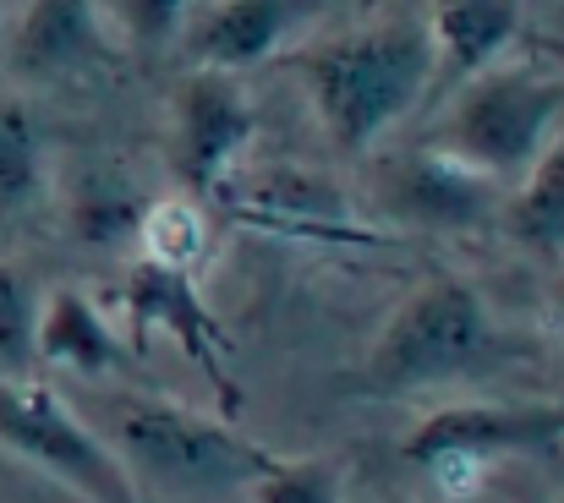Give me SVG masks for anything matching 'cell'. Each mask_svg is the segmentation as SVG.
<instances>
[{
    "mask_svg": "<svg viewBox=\"0 0 564 503\" xmlns=\"http://www.w3.org/2000/svg\"><path fill=\"white\" fill-rule=\"evenodd\" d=\"M564 449V405H505V400H466L422 416L400 438V460L427 471L444 493H471L477 477L499 460H532Z\"/></svg>",
    "mask_w": 564,
    "mask_h": 503,
    "instance_id": "5",
    "label": "cell"
},
{
    "mask_svg": "<svg viewBox=\"0 0 564 503\" xmlns=\"http://www.w3.org/2000/svg\"><path fill=\"white\" fill-rule=\"evenodd\" d=\"M44 192V138L33 110L0 88V214L39 203Z\"/></svg>",
    "mask_w": 564,
    "mask_h": 503,
    "instance_id": "17",
    "label": "cell"
},
{
    "mask_svg": "<svg viewBox=\"0 0 564 503\" xmlns=\"http://www.w3.org/2000/svg\"><path fill=\"white\" fill-rule=\"evenodd\" d=\"M505 197L510 186L444 154L438 143H416L383 165V208L411 230H444V236L494 230L505 219Z\"/></svg>",
    "mask_w": 564,
    "mask_h": 503,
    "instance_id": "9",
    "label": "cell"
},
{
    "mask_svg": "<svg viewBox=\"0 0 564 503\" xmlns=\"http://www.w3.org/2000/svg\"><path fill=\"white\" fill-rule=\"evenodd\" d=\"M258 138V110L236 88V72L197 66L176 94V175L192 197H214Z\"/></svg>",
    "mask_w": 564,
    "mask_h": 503,
    "instance_id": "10",
    "label": "cell"
},
{
    "mask_svg": "<svg viewBox=\"0 0 564 503\" xmlns=\"http://www.w3.org/2000/svg\"><path fill=\"white\" fill-rule=\"evenodd\" d=\"M252 503H340V471L329 460H285L274 455L252 477Z\"/></svg>",
    "mask_w": 564,
    "mask_h": 503,
    "instance_id": "18",
    "label": "cell"
},
{
    "mask_svg": "<svg viewBox=\"0 0 564 503\" xmlns=\"http://www.w3.org/2000/svg\"><path fill=\"white\" fill-rule=\"evenodd\" d=\"M116 66L94 0H33L11 33V72L28 83H88Z\"/></svg>",
    "mask_w": 564,
    "mask_h": 503,
    "instance_id": "11",
    "label": "cell"
},
{
    "mask_svg": "<svg viewBox=\"0 0 564 503\" xmlns=\"http://www.w3.org/2000/svg\"><path fill=\"white\" fill-rule=\"evenodd\" d=\"M33 318H39L33 285L11 263H0V372H11V378H28V367L39 361L33 356Z\"/></svg>",
    "mask_w": 564,
    "mask_h": 503,
    "instance_id": "19",
    "label": "cell"
},
{
    "mask_svg": "<svg viewBox=\"0 0 564 503\" xmlns=\"http://www.w3.org/2000/svg\"><path fill=\"white\" fill-rule=\"evenodd\" d=\"M302 72L329 143L362 160L368 149H378L383 132H394L416 110L438 61L422 22H373L307 55Z\"/></svg>",
    "mask_w": 564,
    "mask_h": 503,
    "instance_id": "2",
    "label": "cell"
},
{
    "mask_svg": "<svg viewBox=\"0 0 564 503\" xmlns=\"http://www.w3.org/2000/svg\"><path fill=\"white\" fill-rule=\"evenodd\" d=\"M138 214H143V203L127 197V192H88L77 203V236L83 241H99V247L138 241Z\"/></svg>",
    "mask_w": 564,
    "mask_h": 503,
    "instance_id": "20",
    "label": "cell"
},
{
    "mask_svg": "<svg viewBox=\"0 0 564 503\" xmlns=\"http://www.w3.org/2000/svg\"><path fill=\"white\" fill-rule=\"evenodd\" d=\"M516 361H527V345L499 329L488 296L455 274H433L389 313L346 389L362 400H411L433 389L488 383Z\"/></svg>",
    "mask_w": 564,
    "mask_h": 503,
    "instance_id": "1",
    "label": "cell"
},
{
    "mask_svg": "<svg viewBox=\"0 0 564 503\" xmlns=\"http://www.w3.org/2000/svg\"><path fill=\"white\" fill-rule=\"evenodd\" d=\"M121 318H127L132 356H143L154 335L176 339L182 356H187L192 367H203V378L214 383L225 416L241 411V383L230 378V335H225V324L208 313V302H203V291H197V274L138 258V263L127 269V280H121Z\"/></svg>",
    "mask_w": 564,
    "mask_h": 503,
    "instance_id": "7",
    "label": "cell"
},
{
    "mask_svg": "<svg viewBox=\"0 0 564 503\" xmlns=\"http://www.w3.org/2000/svg\"><path fill=\"white\" fill-rule=\"evenodd\" d=\"M110 438L132 482L187 503H219L230 493H247L252 477L274 460L230 422H214L160 394H121L110 405Z\"/></svg>",
    "mask_w": 564,
    "mask_h": 503,
    "instance_id": "3",
    "label": "cell"
},
{
    "mask_svg": "<svg viewBox=\"0 0 564 503\" xmlns=\"http://www.w3.org/2000/svg\"><path fill=\"white\" fill-rule=\"evenodd\" d=\"M554 307H560V339H564V285H560V296H554Z\"/></svg>",
    "mask_w": 564,
    "mask_h": 503,
    "instance_id": "22",
    "label": "cell"
},
{
    "mask_svg": "<svg viewBox=\"0 0 564 503\" xmlns=\"http://www.w3.org/2000/svg\"><path fill=\"white\" fill-rule=\"evenodd\" d=\"M0 449L33 460L39 471H50L55 482L77 488L94 503H143L116 449L83 416H72L66 400L39 378L0 372Z\"/></svg>",
    "mask_w": 564,
    "mask_h": 503,
    "instance_id": "6",
    "label": "cell"
},
{
    "mask_svg": "<svg viewBox=\"0 0 564 503\" xmlns=\"http://www.w3.org/2000/svg\"><path fill=\"white\" fill-rule=\"evenodd\" d=\"M187 6L192 0H116L127 39H132V44H143V50L171 44V39L182 33V22H187Z\"/></svg>",
    "mask_w": 564,
    "mask_h": 503,
    "instance_id": "21",
    "label": "cell"
},
{
    "mask_svg": "<svg viewBox=\"0 0 564 503\" xmlns=\"http://www.w3.org/2000/svg\"><path fill=\"white\" fill-rule=\"evenodd\" d=\"M516 247L538 258H564V127L549 138V149L527 165V175L505 197V219Z\"/></svg>",
    "mask_w": 564,
    "mask_h": 503,
    "instance_id": "15",
    "label": "cell"
},
{
    "mask_svg": "<svg viewBox=\"0 0 564 503\" xmlns=\"http://www.w3.org/2000/svg\"><path fill=\"white\" fill-rule=\"evenodd\" d=\"M138 247H143L149 263L197 274V263L214 252V214H208V203L192 197V192L143 203V214H138Z\"/></svg>",
    "mask_w": 564,
    "mask_h": 503,
    "instance_id": "16",
    "label": "cell"
},
{
    "mask_svg": "<svg viewBox=\"0 0 564 503\" xmlns=\"http://www.w3.org/2000/svg\"><path fill=\"white\" fill-rule=\"evenodd\" d=\"M0 22H6V11H0Z\"/></svg>",
    "mask_w": 564,
    "mask_h": 503,
    "instance_id": "23",
    "label": "cell"
},
{
    "mask_svg": "<svg viewBox=\"0 0 564 503\" xmlns=\"http://www.w3.org/2000/svg\"><path fill=\"white\" fill-rule=\"evenodd\" d=\"M521 33V0H427V39L444 77L494 66Z\"/></svg>",
    "mask_w": 564,
    "mask_h": 503,
    "instance_id": "14",
    "label": "cell"
},
{
    "mask_svg": "<svg viewBox=\"0 0 564 503\" xmlns=\"http://www.w3.org/2000/svg\"><path fill=\"white\" fill-rule=\"evenodd\" d=\"M564 127V77L543 72L532 61H494L466 77L444 121L427 143L466 160L471 170L494 175L499 186H516L527 165L549 149V138Z\"/></svg>",
    "mask_w": 564,
    "mask_h": 503,
    "instance_id": "4",
    "label": "cell"
},
{
    "mask_svg": "<svg viewBox=\"0 0 564 503\" xmlns=\"http://www.w3.org/2000/svg\"><path fill=\"white\" fill-rule=\"evenodd\" d=\"M208 208L285 236V241H324V247H373L378 236L357 219V208L340 197V186H329L318 170L302 165H274V170H236Z\"/></svg>",
    "mask_w": 564,
    "mask_h": 503,
    "instance_id": "8",
    "label": "cell"
},
{
    "mask_svg": "<svg viewBox=\"0 0 564 503\" xmlns=\"http://www.w3.org/2000/svg\"><path fill=\"white\" fill-rule=\"evenodd\" d=\"M324 0H219L187 33L192 66L208 72H252L263 66Z\"/></svg>",
    "mask_w": 564,
    "mask_h": 503,
    "instance_id": "12",
    "label": "cell"
},
{
    "mask_svg": "<svg viewBox=\"0 0 564 503\" xmlns=\"http://www.w3.org/2000/svg\"><path fill=\"white\" fill-rule=\"evenodd\" d=\"M33 356L50 361V367H66L77 378H105L127 361V345L116 339L110 318L94 307V296L61 285L39 302V318H33Z\"/></svg>",
    "mask_w": 564,
    "mask_h": 503,
    "instance_id": "13",
    "label": "cell"
}]
</instances>
